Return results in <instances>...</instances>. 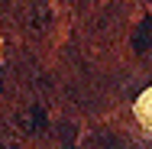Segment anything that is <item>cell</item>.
Here are the masks:
<instances>
[{
  "mask_svg": "<svg viewBox=\"0 0 152 149\" xmlns=\"http://www.w3.org/2000/svg\"><path fill=\"white\" fill-rule=\"evenodd\" d=\"M149 36H152V20H146L142 26H139V32H136V49H142V42H149Z\"/></svg>",
  "mask_w": 152,
  "mask_h": 149,
  "instance_id": "cell-1",
  "label": "cell"
}]
</instances>
